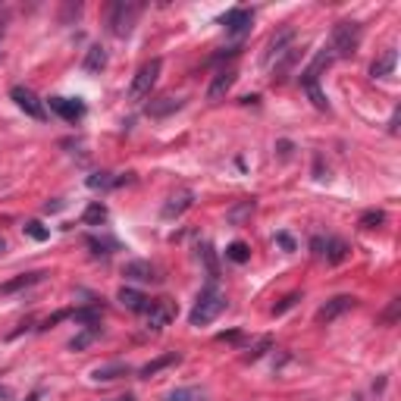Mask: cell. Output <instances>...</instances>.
<instances>
[{
	"mask_svg": "<svg viewBox=\"0 0 401 401\" xmlns=\"http://www.w3.org/2000/svg\"><path fill=\"white\" fill-rule=\"evenodd\" d=\"M166 401H207V392L198 386H182V389H172Z\"/></svg>",
	"mask_w": 401,
	"mask_h": 401,
	"instance_id": "obj_18",
	"label": "cell"
},
{
	"mask_svg": "<svg viewBox=\"0 0 401 401\" xmlns=\"http://www.w3.org/2000/svg\"><path fill=\"white\" fill-rule=\"evenodd\" d=\"M82 219H85L88 226H100V223L107 219V207L100 204V200H95V204H91L88 210H85V217H82Z\"/></svg>",
	"mask_w": 401,
	"mask_h": 401,
	"instance_id": "obj_24",
	"label": "cell"
},
{
	"mask_svg": "<svg viewBox=\"0 0 401 401\" xmlns=\"http://www.w3.org/2000/svg\"><path fill=\"white\" fill-rule=\"evenodd\" d=\"M95 336H97V326H91L88 332H82V336H79V339H72V348H85V345H88Z\"/></svg>",
	"mask_w": 401,
	"mask_h": 401,
	"instance_id": "obj_28",
	"label": "cell"
},
{
	"mask_svg": "<svg viewBox=\"0 0 401 401\" xmlns=\"http://www.w3.org/2000/svg\"><path fill=\"white\" fill-rule=\"evenodd\" d=\"M354 304H358V298H351V295H339V298L326 301L317 311V323H332V320H339L342 313H348Z\"/></svg>",
	"mask_w": 401,
	"mask_h": 401,
	"instance_id": "obj_7",
	"label": "cell"
},
{
	"mask_svg": "<svg viewBox=\"0 0 401 401\" xmlns=\"http://www.w3.org/2000/svg\"><path fill=\"white\" fill-rule=\"evenodd\" d=\"M10 97L16 100V107L25 113V116H32V119H44V104L38 100L35 91H29V88H22V85H16V88L10 91Z\"/></svg>",
	"mask_w": 401,
	"mask_h": 401,
	"instance_id": "obj_6",
	"label": "cell"
},
{
	"mask_svg": "<svg viewBox=\"0 0 401 401\" xmlns=\"http://www.w3.org/2000/svg\"><path fill=\"white\" fill-rule=\"evenodd\" d=\"M123 185V179H113L110 172H97V176H88V189H116Z\"/></svg>",
	"mask_w": 401,
	"mask_h": 401,
	"instance_id": "obj_23",
	"label": "cell"
},
{
	"mask_svg": "<svg viewBox=\"0 0 401 401\" xmlns=\"http://www.w3.org/2000/svg\"><path fill=\"white\" fill-rule=\"evenodd\" d=\"M119 301H123L129 311H135V313H148L151 304H154L148 295H142V292H135V289H119Z\"/></svg>",
	"mask_w": 401,
	"mask_h": 401,
	"instance_id": "obj_14",
	"label": "cell"
},
{
	"mask_svg": "<svg viewBox=\"0 0 401 401\" xmlns=\"http://www.w3.org/2000/svg\"><path fill=\"white\" fill-rule=\"evenodd\" d=\"M236 66H226V69H219L217 76H213V82H210V88H207V100H210V104H217V100H223V95L226 91L232 88V85H236Z\"/></svg>",
	"mask_w": 401,
	"mask_h": 401,
	"instance_id": "obj_8",
	"label": "cell"
},
{
	"mask_svg": "<svg viewBox=\"0 0 401 401\" xmlns=\"http://www.w3.org/2000/svg\"><path fill=\"white\" fill-rule=\"evenodd\" d=\"M223 311H226V295L210 285V289H204L198 295L195 307H191V313H189V323L191 326H207V323H213Z\"/></svg>",
	"mask_w": 401,
	"mask_h": 401,
	"instance_id": "obj_1",
	"label": "cell"
},
{
	"mask_svg": "<svg viewBox=\"0 0 401 401\" xmlns=\"http://www.w3.org/2000/svg\"><path fill=\"white\" fill-rule=\"evenodd\" d=\"M223 25H226V35H245L251 29V10H229L223 16Z\"/></svg>",
	"mask_w": 401,
	"mask_h": 401,
	"instance_id": "obj_13",
	"label": "cell"
},
{
	"mask_svg": "<svg viewBox=\"0 0 401 401\" xmlns=\"http://www.w3.org/2000/svg\"><path fill=\"white\" fill-rule=\"evenodd\" d=\"M254 210V200H245V204L242 207H236V210H232L229 213V219H236V223H238V219H242L245 217V213H251Z\"/></svg>",
	"mask_w": 401,
	"mask_h": 401,
	"instance_id": "obj_29",
	"label": "cell"
},
{
	"mask_svg": "<svg viewBox=\"0 0 401 401\" xmlns=\"http://www.w3.org/2000/svg\"><path fill=\"white\" fill-rule=\"evenodd\" d=\"M292 41H295V32L292 29H283L276 38L270 41V50H266V66L279 63V60H285L292 53Z\"/></svg>",
	"mask_w": 401,
	"mask_h": 401,
	"instance_id": "obj_10",
	"label": "cell"
},
{
	"mask_svg": "<svg viewBox=\"0 0 401 401\" xmlns=\"http://www.w3.org/2000/svg\"><path fill=\"white\" fill-rule=\"evenodd\" d=\"M138 13H142V6H138V4H125V0H123V4H113V10H110V32L116 38L132 35Z\"/></svg>",
	"mask_w": 401,
	"mask_h": 401,
	"instance_id": "obj_4",
	"label": "cell"
},
{
	"mask_svg": "<svg viewBox=\"0 0 401 401\" xmlns=\"http://www.w3.org/2000/svg\"><path fill=\"white\" fill-rule=\"evenodd\" d=\"M160 69H163V63L160 60H151V63H144L142 69L135 72V79H132V85H129V100H144L151 95V88L157 85V79H160Z\"/></svg>",
	"mask_w": 401,
	"mask_h": 401,
	"instance_id": "obj_3",
	"label": "cell"
},
{
	"mask_svg": "<svg viewBox=\"0 0 401 401\" xmlns=\"http://www.w3.org/2000/svg\"><path fill=\"white\" fill-rule=\"evenodd\" d=\"M179 360V354L176 351H170V354H163V358H157V360H151L148 367H142V376H154V373H160L163 367H170V364H176Z\"/></svg>",
	"mask_w": 401,
	"mask_h": 401,
	"instance_id": "obj_21",
	"label": "cell"
},
{
	"mask_svg": "<svg viewBox=\"0 0 401 401\" xmlns=\"http://www.w3.org/2000/svg\"><path fill=\"white\" fill-rule=\"evenodd\" d=\"M360 44V25L358 22H339L332 29V41H329V53L332 57H351Z\"/></svg>",
	"mask_w": 401,
	"mask_h": 401,
	"instance_id": "obj_2",
	"label": "cell"
},
{
	"mask_svg": "<svg viewBox=\"0 0 401 401\" xmlns=\"http://www.w3.org/2000/svg\"><path fill=\"white\" fill-rule=\"evenodd\" d=\"M25 236H32V238H35V242H48V236H50V232L44 229L41 223H25Z\"/></svg>",
	"mask_w": 401,
	"mask_h": 401,
	"instance_id": "obj_27",
	"label": "cell"
},
{
	"mask_svg": "<svg viewBox=\"0 0 401 401\" xmlns=\"http://www.w3.org/2000/svg\"><path fill=\"white\" fill-rule=\"evenodd\" d=\"M4 32H6V16H0V44H4Z\"/></svg>",
	"mask_w": 401,
	"mask_h": 401,
	"instance_id": "obj_31",
	"label": "cell"
},
{
	"mask_svg": "<svg viewBox=\"0 0 401 401\" xmlns=\"http://www.w3.org/2000/svg\"><path fill=\"white\" fill-rule=\"evenodd\" d=\"M191 204H195V191H191V189H179L176 195L166 200V207H163V219H176V217H182V213L189 210Z\"/></svg>",
	"mask_w": 401,
	"mask_h": 401,
	"instance_id": "obj_11",
	"label": "cell"
},
{
	"mask_svg": "<svg viewBox=\"0 0 401 401\" xmlns=\"http://www.w3.org/2000/svg\"><path fill=\"white\" fill-rule=\"evenodd\" d=\"M41 279H44L41 270H38V273H22V276H16V279H10V283L0 285V295H10V292H19V289H29V285L41 283Z\"/></svg>",
	"mask_w": 401,
	"mask_h": 401,
	"instance_id": "obj_17",
	"label": "cell"
},
{
	"mask_svg": "<svg viewBox=\"0 0 401 401\" xmlns=\"http://www.w3.org/2000/svg\"><path fill=\"white\" fill-rule=\"evenodd\" d=\"M113 401H135V398H132V395H123V398H113Z\"/></svg>",
	"mask_w": 401,
	"mask_h": 401,
	"instance_id": "obj_32",
	"label": "cell"
},
{
	"mask_svg": "<svg viewBox=\"0 0 401 401\" xmlns=\"http://www.w3.org/2000/svg\"><path fill=\"white\" fill-rule=\"evenodd\" d=\"M10 398H13V392L6 386H0V401H10Z\"/></svg>",
	"mask_w": 401,
	"mask_h": 401,
	"instance_id": "obj_30",
	"label": "cell"
},
{
	"mask_svg": "<svg viewBox=\"0 0 401 401\" xmlns=\"http://www.w3.org/2000/svg\"><path fill=\"white\" fill-rule=\"evenodd\" d=\"M123 276L132 279V283H142V285L160 283V270L151 264V260H129V264L123 266Z\"/></svg>",
	"mask_w": 401,
	"mask_h": 401,
	"instance_id": "obj_5",
	"label": "cell"
},
{
	"mask_svg": "<svg viewBox=\"0 0 401 401\" xmlns=\"http://www.w3.org/2000/svg\"><path fill=\"white\" fill-rule=\"evenodd\" d=\"M383 219H386L383 210H367L364 217H360V226H364V229H376V226L383 223Z\"/></svg>",
	"mask_w": 401,
	"mask_h": 401,
	"instance_id": "obj_26",
	"label": "cell"
},
{
	"mask_svg": "<svg viewBox=\"0 0 401 401\" xmlns=\"http://www.w3.org/2000/svg\"><path fill=\"white\" fill-rule=\"evenodd\" d=\"M116 376H125V367H123V364L97 367V370H95V379H97V383H110V379H116Z\"/></svg>",
	"mask_w": 401,
	"mask_h": 401,
	"instance_id": "obj_22",
	"label": "cell"
},
{
	"mask_svg": "<svg viewBox=\"0 0 401 401\" xmlns=\"http://www.w3.org/2000/svg\"><path fill=\"white\" fill-rule=\"evenodd\" d=\"M320 257H326L329 264H342L345 257H348V245L342 242V238H323V254Z\"/></svg>",
	"mask_w": 401,
	"mask_h": 401,
	"instance_id": "obj_16",
	"label": "cell"
},
{
	"mask_svg": "<svg viewBox=\"0 0 401 401\" xmlns=\"http://www.w3.org/2000/svg\"><path fill=\"white\" fill-rule=\"evenodd\" d=\"M4 248H6V242H4V238H0V254H4Z\"/></svg>",
	"mask_w": 401,
	"mask_h": 401,
	"instance_id": "obj_33",
	"label": "cell"
},
{
	"mask_svg": "<svg viewBox=\"0 0 401 401\" xmlns=\"http://www.w3.org/2000/svg\"><path fill=\"white\" fill-rule=\"evenodd\" d=\"M395 63H398V50H386L379 60H373V66H370V76L373 79H383V76H392L395 72Z\"/></svg>",
	"mask_w": 401,
	"mask_h": 401,
	"instance_id": "obj_15",
	"label": "cell"
},
{
	"mask_svg": "<svg viewBox=\"0 0 401 401\" xmlns=\"http://www.w3.org/2000/svg\"><path fill=\"white\" fill-rule=\"evenodd\" d=\"M107 66V53L100 44H95V48L88 50V57H85V72H100Z\"/></svg>",
	"mask_w": 401,
	"mask_h": 401,
	"instance_id": "obj_20",
	"label": "cell"
},
{
	"mask_svg": "<svg viewBox=\"0 0 401 401\" xmlns=\"http://www.w3.org/2000/svg\"><path fill=\"white\" fill-rule=\"evenodd\" d=\"M301 85H304L307 97H311V104L317 107V110H329V100H326V95L320 91V85L313 82V79H301Z\"/></svg>",
	"mask_w": 401,
	"mask_h": 401,
	"instance_id": "obj_19",
	"label": "cell"
},
{
	"mask_svg": "<svg viewBox=\"0 0 401 401\" xmlns=\"http://www.w3.org/2000/svg\"><path fill=\"white\" fill-rule=\"evenodd\" d=\"M226 257L236 260V264H245V260L251 257V251H248V245H245V242H232L229 248H226Z\"/></svg>",
	"mask_w": 401,
	"mask_h": 401,
	"instance_id": "obj_25",
	"label": "cell"
},
{
	"mask_svg": "<svg viewBox=\"0 0 401 401\" xmlns=\"http://www.w3.org/2000/svg\"><path fill=\"white\" fill-rule=\"evenodd\" d=\"M354 401H360V398H354Z\"/></svg>",
	"mask_w": 401,
	"mask_h": 401,
	"instance_id": "obj_34",
	"label": "cell"
},
{
	"mask_svg": "<svg viewBox=\"0 0 401 401\" xmlns=\"http://www.w3.org/2000/svg\"><path fill=\"white\" fill-rule=\"evenodd\" d=\"M172 313H176V307H172L166 298L154 301L151 311H148V329H163V326L172 320Z\"/></svg>",
	"mask_w": 401,
	"mask_h": 401,
	"instance_id": "obj_12",
	"label": "cell"
},
{
	"mask_svg": "<svg viewBox=\"0 0 401 401\" xmlns=\"http://www.w3.org/2000/svg\"><path fill=\"white\" fill-rule=\"evenodd\" d=\"M50 110L63 116L66 123H76V119L85 116V104L79 97H50Z\"/></svg>",
	"mask_w": 401,
	"mask_h": 401,
	"instance_id": "obj_9",
	"label": "cell"
}]
</instances>
